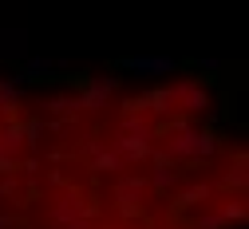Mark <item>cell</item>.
<instances>
[{
    "mask_svg": "<svg viewBox=\"0 0 249 229\" xmlns=\"http://www.w3.org/2000/svg\"><path fill=\"white\" fill-rule=\"evenodd\" d=\"M241 213L245 154L198 83L0 79V229H233Z\"/></svg>",
    "mask_w": 249,
    "mask_h": 229,
    "instance_id": "obj_1",
    "label": "cell"
}]
</instances>
